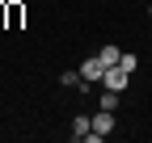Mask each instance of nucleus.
Returning <instances> with one entry per match:
<instances>
[{
	"label": "nucleus",
	"instance_id": "7",
	"mask_svg": "<svg viewBox=\"0 0 152 143\" xmlns=\"http://www.w3.org/2000/svg\"><path fill=\"white\" fill-rule=\"evenodd\" d=\"M118 67H127V72H135V67H140V59L131 55V51H123V59H118Z\"/></svg>",
	"mask_w": 152,
	"mask_h": 143
},
{
	"label": "nucleus",
	"instance_id": "8",
	"mask_svg": "<svg viewBox=\"0 0 152 143\" xmlns=\"http://www.w3.org/2000/svg\"><path fill=\"white\" fill-rule=\"evenodd\" d=\"M148 17H152V4H148Z\"/></svg>",
	"mask_w": 152,
	"mask_h": 143
},
{
	"label": "nucleus",
	"instance_id": "2",
	"mask_svg": "<svg viewBox=\"0 0 152 143\" xmlns=\"http://www.w3.org/2000/svg\"><path fill=\"white\" fill-rule=\"evenodd\" d=\"M114 131V110H97L93 114V139H106Z\"/></svg>",
	"mask_w": 152,
	"mask_h": 143
},
{
	"label": "nucleus",
	"instance_id": "3",
	"mask_svg": "<svg viewBox=\"0 0 152 143\" xmlns=\"http://www.w3.org/2000/svg\"><path fill=\"white\" fill-rule=\"evenodd\" d=\"M80 76H85L89 84H102V76H106V63H102L97 55H93V59H85V63H80Z\"/></svg>",
	"mask_w": 152,
	"mask_h": 143
},
{
	"label": "nucleus",
	"instance_id": "1",
	"mask_svg": "<svg viewBox=\"0 0 152 143\" xmlns=\"http://www.w3.org/2000/svg\"><path fill=\"white\" fill-rule=\"evenodd\" d=\"M127 76H131V72L114 63V67H106V76H102V84H106V88H114V93H123V88H127Z\"/></svg>",
	"mask_w": 152,
	"mask_h": 143
},
{
	"label": "nucleus",
	"instance_id": "5",
	"mask_svg": "<svg viewBox=\"0 0 152 143\" xmlns=\"http://www.w3.org/2000/svg\"><path fill=\"white\" fill-rule=\"evenodd\" d=\"M97 59H102L106 67H114V63L123 59V51H118V46H102V51H97Z\"/></svg>",
	"mask_w": 152,
	"mask_h": 143
},
{
	"label": "nucleus",
	"instance_id": "6",
	"mask_svg": "<svg viewBox=\"0 0 152 143\" xmlns=\"http://www.w3.org/2000/svg\"><path fill=\"white\" fill-rule=\"evenodd\" d=\"M118 101H123V97L114 93V88H106V93H102V110H118Z\"/></svg>",
	"mask_w": 152,
	"mask_h": 143
},
{
	"label": "nucleus",
	"instance_id": "4",
	"mask_svg": "<svg viewBox=\"0 0 152 143\" xmlns=\"http://www.w3.org/2000/svg\"><path fill=\"white\" fill-rule=\"evenodd\" d=\"M89 135H93V118L89 114H76L72 118V139H89Z\"/></svg>",
	"mask_w": 152,
	"mask_h": 143
}]
</instances>
